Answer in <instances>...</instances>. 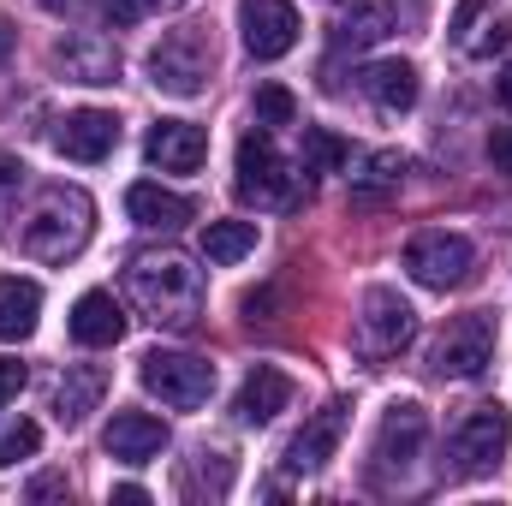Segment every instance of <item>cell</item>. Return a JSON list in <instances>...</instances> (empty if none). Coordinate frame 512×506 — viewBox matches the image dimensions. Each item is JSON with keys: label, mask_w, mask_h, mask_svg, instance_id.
<instances>
[{"label": "cell", "mask_w": 512, "mask_h": 506, "mask_svg": "<svg viewBox=\"0 0 512 506\" xmlns=\"http://www.w3.org/2000/svg\"><path fill=\"white\" fill-rule=\"evenodd\" d=\"M471 239H459V233H417L411 245H405V268H411V280L417 286H429V292H453V286H465L471 280Z\"/></svg>", "instance_id": "obj_8"}, {"label": "cell", "mask_w": 512, "mask_h": 506, "mask_svg": "<svg viewBox=\"0 0 512 506\" xmlns=\"http://www.w3.org/2000/svg\"><path fill=\"white\" fill-rule=\"evenodd\" d=\"M358 334H364V346H370L376 358H393V352H405V346L417 340V310H411V304H405L399 292H387V286H376V292L364 298Z\"/></svg>", "instance_id": "obj_10"}, {"label": "cell", "mask_w": 512, "mask_h": 506, "mask_svg": "<svg viewBox=\"0 0 512 506\" xmlns=\"http://www.w3.org/2000/svg\"><path fill=\"white\" fill-rule=\"evenodd\" d=\"M477 12H483L477 0H465V6H459V18H453V36H459V48H465V36H471V24H477Z\"/></svg>", "instance_id": "obj_35"}, {"label": "cell", "mask_w": 512, "mask_h": 506, "mask_svg": "<svg viewBox=\"0 0 512 506\" xmlns=\"http://www.w3.org/2000/svg\"><path fill=\"white\" fill-rule=\"evenodd\" d=\"M256 251V221H209L203 227V256L209 262H245Z\"/></svg>", "instance_id": "obj_26"}, {"label": "cell", "mask_w": 512, "mask_h": 506, "mask_svg": "<svg viewBox=\"0 0 512 506\" xmlns=\"http://www.w3.org/2000/svg\"><path fill=\"white\" fill-rule=\"evenodd\" d=\"M286 405H292V381L280 376L274 364H256L245 376V387H239V399H233V417L256 429V423H274Z\"/></svg>", "instance_id": "obj_18"}, {"label": "cell", "mask_w": 512, "mask_h": 506, "mask_svg": "<svg viewBox=\"0 0 512 506\" xmlns=\"http://www.w3.org/2000/svg\"><path fill=\"white\" fill-rule=\"evenodd\" d=\"M137 376H143V387L161 405H173V411H197L215 393V364L209 358H191V352H149Z\"/></svg>", "instance_id": "obj_5"}, {"label": "cell", "mask_w": 512, "mask_h": 506, "mask_svg": "<svg viewBox=\"0 0 512 506\" xmlns=\"http://www.w3.org/2000/svg\"><path fill=\"white\" fill-rule=\"evenodd\" d=\"M18 387H24V364L0 358V411H6V399H18Z\"/></svg>", "instance_id": "obj_32"}, {"label": "cell", "mask_w": 512, "mask_h": 506, "mask_svg": "<svg viewBox=\"0 0 512 506\" xmlns=\"http://www.w3.org/2000/svg\"><path fill=\"white\" fill-rule=\"evenodd\" d=\"M501 102L512 108V60H507V72H501Z\"/></svg>", "instance_id": "obj_38"}, {"label": "cell", "mask_w": 512, "mask_h": 506, "mask_svg": "<svg viewBox=\"0 0 512 506\" xmlns=\"http://www.w3.org/2000/svg\"><path fill=\"white\" fill-rule=\"evenodd\" d=\"M143 155H149V167H161V173H197L203 155H209V131L191 126V120H155Z\"/></svg>", "instance_id": "obj_13"}, {"label": "cell", "mask_w": 512, "mask_h": 506, "mask_svg": "<svg viewBox=\"0 0 512 506\" xmlns=\"http://www.w3.org/2000/svg\"><path fill=\"white\" fill-rule=\"evenodd\" d=\"M489 161H495L501 173H512V126H507V131H495V137H489Z\"/></svg>", "instance_id": "obj_33"}, {"label": "cell", "mask_w": 512, "mask_h": 506, "mask_svg": "<svg viewBox=\"0 0 512 506\" xmlns=\"http://www.w3.org/2000/svg\"><path fill=\"white\" fill-rule=\"evenodd\" d=\"M114 501H126V506H143V501H149V495H143L137 483H120V489H114Z\"/></svg>", "instance_id": "obj_36"}, {"label": "cell", "mask_w": 512, "mask_h": 506, "mask_svg": "<svg viewBox=\"0 0 512 506\" xmlns=\"http://www.w3.org/2000/svg\"><path fill=\"white\" fill-rule=\"evenodd\" d=\"M507 42H512V24H507V18H489V30H483V36H471V42H465V54L489 60V54H495V48H507Z\"/></svg>", "instance_id": "obj_31"}, {"label": "cell", "mask_w": 512, "mask_h": 506, "mask_svg": "<svg viewBox=\"0 0 512 506\" xmlns=\"http://www.w3.org/2000/svg\"><path fill=\"white\" fill-rule=\"evenodd\" d=\"M36 447H42V429L30 423V417H18L12 429H0V465L12 471L18 459H36Z\"/></svg>", "instance_id": "obj_27"}, {"label": "cell", "mask_w": 512, "mask_h": 506, "mask_svg": "<svg viewBox=\"0 0 512 506\" xmlns=\"http://www.w3.org/2000/svg\"><path fill=\"white\" fill-rule=\"evenodd\" d=\"M6 48H12V24L0 18V60H6Z\"/></svg>", "instance_id": "obj_39"}, {"label": "cell", "mask_w": 512, "mask_h": 506, "mask_svg": "<svg viewBox=\"0 0 512 506\" xmlns=\"http://www.w3.org/2000/svg\"><path fill=\"white\" fill-rule=\"evenodd\" d=\"M179 0H102V12L114 18V24H143V18H155V12H173Z\"/></svg>", "instance_id": "obj_29"}, {"label": "cell", "mask_w": 512, "mask_h": 506, "mask_svg": "<svg viewBox=\"0 0 512 506\" xmlns=\"http://www.w3.org/2000/svg\"><path fill=\"white\" fill-rule=\"evenodd\" d=\"M209 72H215V42L197 24L173 30V36H161V48H149V84L161 96H197L209 84Z\"/></svg>", "instance_id": "obj_4"}, {"label": "cell", "mask_w": 512, "mask_h": 506, "mask_svg": "<svg viewBox=\"0 0 512 506\" xmlns=\"http://www.w3.org/2000/svg\"><path fill=\"white\" fill-rule=\"evenodd\" d=\"M54 66H60L66 78H78V84H114V78H120V54H114V42L96 36V30H78V36L54 42Z\"/></svg>", "instance_id": "obj_16"}, {"label": "cell", "mask_w": 512, "mask_h": 506, "mask_svg": "<svg viewBox=\"0 0 512 506\" xmlns=\"http://www.w3.org/2000/svg\"><path fill=\"white\" fill-rule=\"evenodd\" d=\"M90 233H96V203L78 185H48L36 197V209L24 215L18 245H24V256H36V262H72V256L90 245Z\"/></svg>", "instance_id": "obj_2"}, {"label": "cell", "mask_w": 512, "mask_h": 506, "mask_svg": "<svg viewBox=\"0 0 512 506\" xmlns=\"http://www.w3.org/2000/svg\"><path fill=\"white\" fill-rule=\"evenodd\" d=\"M36 316H42V286L6 274L0 280V340H30L36 334Z\"/></svg>", "instance_id": "obj_22"}, {"label": "cell", "mask_w": 512, "mask_h": 506, "mask_svg": "<svg viewBox=\"0 0 512 506\" xmlns=\"http://www.w3.org/2000/svg\"><path fill=\"white\" fill-rule=\"evenodd\" d=\"M24 173H30V167H24L12 149H0V221H6V209L18 203V191H24Z\"/></svg>", "instance_id": "obj_30"}, {"label": "cell", "mask_w": 512, "mask_h": 506, "mask_svg": "<svg viewBox=\"0 0 512 506\" xmlns=\"http://www.w3.org/2000/svg\"><path fill=\"white\" fill-rule=\"evenodd\" d=\"M114 143H120V120L102 114V108H78L54 131V149L66 161H102V155H114Z\"/></svg>", "instance_id": "obj_15"}, {"label": "cell", "mask_w": 512, "mask_h": 506, "mask_svg": "<svg viewBox=\"0 0 512 506\" xmlns=\"http://www.w3.org/2000/svg\"><path fill=\"white\" fill-rule=\"evenodd\" d=\"M72 340L90 346V352L120 346V340H126V310H120V298H114V292H84V298L72 304Z\"/></svg>", "instance_id": "obj_17"}, {"label": "cell", "mask_w": 512, "mask_h": 506, "mask_svg": "<svg viewBox=\"0 0 512 506\" xmlns=\"http://www.w3.org/2000/svg\"><path fill=\"white\" fill-rule=\"evenodd\" d=\"M239 30L256 60H280L298 42V6L292 0H239Z\"/></svg>", "instance_id": "obj_11"}, {"label": "cell", "mask_w": 512, "mask_h": 506, "mask_svg": "<svg viewBox=\"0 0 512 506\" xmlns=\"http://www.w3.org/2000/svg\"><path fill=\"white\" fill-rule=\"evenodd\" d=\"M340 435H346V405H340V399H334V405H322V411H310V417H304V429L286 441V471H292V477L322 471V465L334 459Z\"/></svg>", "instance_id": "obj_12"}, {"label": "cell", "mask_w": 512, "mask_h": 506, "mask_svg": "<svg viewBox=\"0 0 512 506\" xmlns=\"http://www.w3.org/2000/svg\"><path fill=\"white\" fill-rule=\"evenodd\" d=\"M429 364H435V376H447V381H477L495 364V316H483V310L459 316V322L435 340Z\"/></svg>", "instance_id": "obj_6"}, {"label": "cell", "mask_w": 512, "mask_h": 506, "mask_svg": "<svg viewBox=\"0 0 512 506\" xmlns=\"http://www.w3.org/2000/svg\"><path fill=\"white\" fill-rule=\"evenodd\" d=\"M399 179H405V155H399V149H376V155L358 161L352 197H358V203H376V197H387V191H399Z\"/></svg>", "instance_id": "obj_25"}, {"label": "cell", "mask_w": 512, "mask_h": 506, "mask_svg": "<svg viewBox=\"0 0 512 506\" xmlns=\"http://www.w3.org/2000/svg\"><path fill=\"white\" fill-rule=\"evenodd\" d=\"M126 209L137 227H155V233H179L197 209H191V197H179V191H161V185H131L126 191Z\"/></svg>", "instance_id": "obj_21"}, {"label": "cell", "mask_w": 512, "mask_h": 506, "mask_svg": "<svg viewBox=\"0 0 512 506\" xmlns=\"http://www.w3.org/2000/svg\"><path fill=\"white\" fill-rule=\"evenodd\" d=\"M131 304L155 322V328H191L203 310V274L179 251H143L126 268Z\"/></svg>", "instance_id": "obj_1"}, {"label": "cell", "mask_w": 512, "mask_h": 506, "mask_svg": "<svg viewBox=\"0 0 512 506\" xmlns=\"http://www.w3.org/2000/svg\"><path fill=\"white\" fill-rule=\"evenodd\" d=\"M102 447H108V459H120V465H149V459H161V447H167V423L149 417V411H114Z\"/></svg>", "instance_id": "obj_14"}, {"label": "cell", "mask_w": 512, "mask_h": 506, "mask_svg": "<svg viewBox=\"0 0 512 506\" xmlns=\"http://www.w3.org/2000/svg\"><path fill=\"white\" fill-rule=\"evenodd\" d=\"M423 441H429V417H423V405H411V399L387 405L382 429H376V447H370V459H376V483L411 477V465L423 459Z\"/></svg>", "instance_id": "obj_7"}, {"label": "cell", "mask_w": 512, "mask_h": 506, "mask_svg": "<svg viewBox=\"0 0 512 506\" xmlns=\"http://www.w3.org/2000/svg\"><path fill=\"white\" fill-rule=\"evenodd\" d=\"M298 120V102H292V90H280V84H262L256 90V126H292Z\"/></svg>", "instance_id": "obj_28"}, {"label": "cell", "mask_w": 512, "mask_h": 506, "mask_svg": "<svg viewBox=\"0 0 512 506\" xmlns=\"http://www.w3.org/2000/svg\"><path fill=\"white\" fill-rule=\"evenodd\" d=\"M387 30H393V6L387 0H352V12L340 18L334 42L340 48H370V42H382Z\"/></svg>", "instance_id": "obj_24"}, {"label": "cell", "mask_w": 512, "mask_h": 506, "mask_svg": "<svg viewBox=\"0 0 512 506\" xmlns=\"http://www.w3.org/2000/svg\"><path fill=\"white\" fill-rule=\"evenodd\" d=\"M102 393H108V376L96 370V364H72L60 387H54V417H60V429H84V417L102 405Z\"/></svg>", "instance_id": "obj_19"}, {"label": "cell", "mask_w": 512, "mask_h": 506, "mask_svg": "<svg viewBox=\"0 0 512 506\" xmlns=\"http://www.w3.org/2000/svg\"><path fill=\"white\" fill-rule=\"evenodd\" d=\"M352 149L346 137H334L328 126H304V143H298V173L304 179H328V173H346Z\"/></svg>", "instance_id": "obj_23"}, {"label": "cell", "mask_w": 512, "mask_h": 506, "mask_svg": "<svg viewBox=\"0 0 512 506\" xmlns=\"http://www.w3.org/2000/svg\"><path fill=\"white\" fill-rule=\"evenodd\" d=\"M364 96L382 108V114H405V108H417V66L411 60H376V66H364Z\"/></svg>", "instance_id": "obj_20"}, {"label": "cell", "mask_w": 512, "mask_h": 506, "mask_svg": "<svg viewBox=\"0 0 512 506\" xmlns=\"http://www.w3.org/2000/svg\"><path fill=\"white\" fill-rule=\"evenodd\" d=\"M66 495V477H36L30 483V501H60Z\"/></svg>", "instance_id": "obj_34"}, {"label": "cell", "mask_w": 512, "mask_h": 506, "mask_svg": "<svg viewBox=\"0 0 512 506\" xmlns=\"http://www.w3.org/2000/svg\"><path fill=\"white\" fill-rule=\"evenodd\" d=\"M42 6H48V12H78L84 0H42Z\"/></svg>", "instance_id": "obj_37"}, {"label": "cell", "mask_w": 512, "mask_h": 506, "mask_svg": "<svg viewBox=\"0 0 512 506\" xmlns=\"http://www.w3.org/2000/svg\"><path fill=\"white\" fill-rule=\"evenodd\" d=\"M233 185H239V197L256 203V209H298L304 203V173H292L286 161H280V149H274V137L268 131H245L239 137V161H233Z\"/></svg>", "instance_id": "obj_3"}, {"label": "cell", "mask_w": 512, "mask_h": 506, "mask_svg": "<svg viewBox=\"0 0 512 506\" xmlns=\"http://www.w3.org/2000/svg\"><path fill=\"white\" fill-rule=\"evenodd\" d=\"M507 441H512V417L501 405H471V417L453 429V459L465 477H489L501 459H507Z\"/></svg>", "instance_id": "obj_9"}]
</instances>
